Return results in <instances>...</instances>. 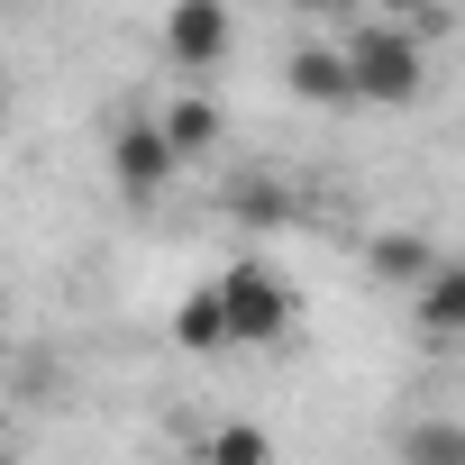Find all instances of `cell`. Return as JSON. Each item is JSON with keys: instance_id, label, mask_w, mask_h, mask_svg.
I'll list each match as a JSON object with an SVG mask.
<instances>
[{"instance_id": "ba28073f", "label": "cell", "mask_w": 465, "mask_h": 465, "mask_svg": "<svg viewBox=\"0 0 465 465\" xmlns=\"http://www.w3.org/2000/svg\"><path fill=\"white\" fill-rule=\"evenodd\" d=\"M411 320H420V338H465V256H447L411 292Z\"/></svg>"}, {"instance_id": "8fae6325", "label": "cell", "mask_w": 465, "mask_h": 465, "mask_svg": "<svg viewBox=\"0 0 465 465\" xmlns=\"http://www.w3.org/2000/svg\"><path fill=\"white\" fill-rule=\"evenodd\" d=\"M201 465H274V438H265L256 420H219V429L201 438Z\"/></svg>"}, {"instance_id": "4fadbf2b", "label": "cell", "mask_w": 465, "mask_h": 465, "mask_svg": "<svg viewBox=\"0 0 465 465\" xmlns=\"http://www.w3.org/2000/svg\"><path fill=\"white\" fill-rule=\"evenodd\" d=\"M192 465H201V456H192Z\"/></svg>"}, {"instance_id": "9c48e42d", "label": "cell", "mask_w": 465, "mask_h": 465, "mask_svg": "<svg viewBox=\"0 0 465 465\" xmlns=\"http://www.w3.org/2000/svg\"><path fill=\"white\" fill-rule=\"evenodd\" d=\"M219 210L228 219H238V228H292V183H274V173H238V183H228L219 192Z\"/></svg>"}, {"instance_id": "7a4b0ae2", "label": "cell", "mask_w": 465, "mask_h": 465, "mask_svg": "<svg viewBox=\"0 0 465 465\" xmlns=\"http://www.w3.org/2000/svg\"><path fill=\"white\" fill-rule=\"evenodd\" d=\"M210 283H219V311H228V338H238V347H274V338H292L302 302H292V283H283L274 265L238 256V265H219Z\"/></svg>"}, {"instance_id": "3957f363", "label": "cell", "mask_w": 465, "mask_h": 465, "mask_svg": "<svg viewBox=\"0 0 465 465\" xmlns=\"http://www.w3.org/2000/svg\"><path fill=\"white\" fill-rule=\"evenodd\" d=\"M155 46H164L173 74H219L228 46H238V19H228L219 0H173V10L155 19Z\"/></svg>"}, {"instance_id": "6da1fadb", "label": "cell", "mask_w": 465, "mask_h": 465, "mask_svg": "<svg viewBox=\"0 0 465 465\" xmlns=\"http://www.w3.org/2000/svg\"><path fill=\"white\" fill-rule=\"evenodd\" d=\"M347 74H356V101L401 110V101H420V83H429V46H420L401 19H356V28H347Z\"/></svg>"}, {"instance_id": "277c9868", "label": "cell", "mask_w": 465, "mask_h": 465, "mask_svg": "<svg viewBox=\"0 0 465 465\" xmlns=\"http://www.w3.org/2000/svg\"><path fill=\"white\" fill-rule=\"evenodd\" d=\"M173 137H164V119H128L119 137H110V173H119V192L128 201H155L164 183H173Z\"/></svg>"}, {"instance_id": "7c38bea8", "label": "cell", "mask_w": 465, "mask_h": 465, "mask_svg": "<svg viewBox=\"0 0 465 465\" xmlns=\"http://www.w3.org/2000/svg\"><path fill=\"white\" fill-rule=\"evenodd\" d=\"M401 465H465V420H411Z\"/></svg>"}, {"instance_id": "30bf717a", "label": "cell", "mask_w": 465, "mask_h": 465, "mask_svg": "<svg viewBox=\"0 0 465 465\" xmlns=\"http://www.w3.org/2000/svg\"><path fill=\"white\" fill-rule=\"evenodd\" d=\"M155 119H164V137H173V155H210V146H219V128H228L210 92H183V101H164Z\"/></svg>"}, {"instance_id": "52a82bcc", "label": "cell", "mask_w": 465, "mask_h": 465, "mask_svg": "<svg viewBox=\"0 0 465 465\" xmlns=\"http://www.w3.org/2000/svg\"><path fill=\"white\" fill-rule=\"evenodd\" d=\"M173 347L183 356H228L238 338H228V311H219V283H192L173 302Z\"/></svg>"}, {"instance_id": "8992f818", "label": "cell", "mask_w": 465, "mask_h": 465, "mask_svg": "<svg viewBox=\"0 0 465 465\" xmlns=\"http://www.w3.org/2000/svg\"><path fill=\"white\" fill-rule=\"evenodd\" d=\"M283 83H292V101H320V110L356 101V74H347V46H320V37L283 55Z\"/></svg>"}, {"instance_id": "5b68a950", "label": "cell", "mask_w": 465, "mask_h": 465, "mask_svg": "<svg viewBox=\"0 0 465 465\" xmlns=\"http://www.w3.org/2000/svg\"><path fill=\"white\" fill-rule=\"evenodd\" d=\"M438 265H447V256L420 238V228H374V238H365V274H374V283H392V292H420Z\"/></svg>"}]
</instances>
